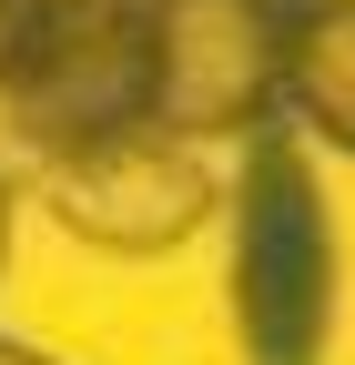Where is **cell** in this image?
Instances as JSON below:
<instances>
[{
	"label": "cell",
	"mask_w": 355,
	"mask_h": 365,
	"mask_svg": "<svg viewBox=\"0 0 355 365\" xmlns=\"http://www.w3.org/2000/svg\"><path fill=\"white\" fill-rule=\"evenodd\" d=\"M41 11H51V0H0V81L21 71V51H31V31H41Z\"/></svg>",
	"instance_id": "8992f818"
},
{
	"label": "cell",
	"mask_w": 355,
	"mask_h": 365,
	"mask_svg": "<svg viewBox=\"0 0 355 365\" xmlns=\"http://www.w3.org/2000/svg\"><path fill=\"white\" fill-rule=\"evenodd\" d=\"M284 21L274 0H153V132L254 143L284 122Z\"/></svg>",
	"instance_id": "3957f363"
},
{
	"label": "cell",
	"mask_w": 355,
	"mask_h": 365,
	"mask_svg": "<svg viewBox=\"0 0 355 365\" xmlns=\"http://www.w3.org/2000/svg\"><path fill=\"white\" fill-rule=\"evenodd\" d=\"M274 11H304V0H274Z\"/></svg>",
	"instance_id": "9c48e42d"
},
{
	"label": "cell",
	"mask_w": 355,
	"mask_h": 365,
	"mask_svg": "<svg viewBox=\"0 0 355 365\" xmlns=\"http://www.w3.org/2000/svg\"><path fill=\"white\" fill-rule=\"evenodd\" d=\"M11 223H21V203H11V182H0V274H11Z\"/></svg>",
	"instance_id": "52a82bcc"
},
{
	"label": "cell",
	"mask_w": 355,
	"mask_h": 365,
	"mask_svg": "<svg viewBox=\"0 0 355 365\" xmlns=\"http://www.w3.org/2000/svg\"><path fill=\"white\" fill-rule=\"evenodd\" d=\"M335 294H345V244H335L325 173L304 132L274 122L244 143L224 182V314L244 365H325Z\"/></svg>",
	"instance_id": "6da1fadb"
},
{
	"label": "cell",
	"mask_w": 355,
	"mask_h": 365,
	"mask_svg": "<svg viewBox=\"0 0 355 365\" xmlns=\"http://www.w3.org/2000/svg\"><path fill=\"white\" fill-rule=\"evenodd\" d=\"M0 365H51V355H31V345H11V335H0Z\"/></svg>",
	"instance_id": "ba28073f"
},
{
	"label": "cell",
	"mask_w": 355,
	"mask_h": 365,
	"mask_svg": "<svg viewBox=\"0 0 355 365\" xmlns=\"http://www.w3.org/2000/svg\"><path fill=\"white\" fill-rule=\"evenodd\" d=\"M0 122L41 163L153 132V0H51L21 71L0 81Z\"/></svg>",
	"instance_id": "7a4b0ae2"
},
{
	"label": "cell",
	"mask_w": 355,
	"mask_h": 365,
	"mask_svg": "<svg viewBox=\"0 0 355 365\" xmlns=\"http://www.w3.org/2000/svg\"><path fill=\"white\" fill-rule=\"evenodd\" d=\"M284 122L355 163V0H304L284 21Z\"/></svg>",
	"instance_id": "5b68a950"
},
{
	"label": "cell",
	"mask_w": 355,
	"mask_h": 365,
	"mask_svg": "<svg viewBox=\"0 0 355 365\" xmlns=\"http://www.w3.org/2000/svg\"><path fill=\"white\" fill-rule=\"evenodd\" d=\"M51 223L92 254H173L203 223H224V173L203 163V143L122 132V143L51 163Z\"/></svg>",
	"instance_id": "277c9868"
}]
</instances>
